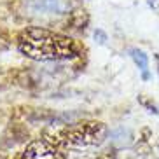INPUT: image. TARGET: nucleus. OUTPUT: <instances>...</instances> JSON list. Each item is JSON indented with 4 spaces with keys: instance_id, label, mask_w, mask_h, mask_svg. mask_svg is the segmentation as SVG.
Segmentation results:
<instances>
[{
    "instance_id": "7ed1b4c3",
    "label": "nucleus",
    "mask_w": 159,
    "mask_h": 159,
    "mask_svg": "<svg viewBox=\"0 0 159 159\" xmlns=\"http://www.w3.org/2000/svg\"><path fill=\"white\" fill-rule=\"evenodd\" d=\"M19 159H66V157L61 152V149L51 145L44 138H39V140L30 142L25 147Z\"/></svg>"
},
{
    "instance_id": "20e7f679",
    "label": "nucleus",
    "mask_w": 159,
    "mask_h": 159,
    "mask_svg": "<svg viewBox=\"0 0 159 159\" xmlns=\"http://www.w3.org/2000/svg\"><path fill=\"white\" fill-rule=\"evenodd\" d=\"M94 159H116V152L114 150H108V152H103V154L96 156Z\"/></svg>"
},
{
    "instance_id": "f257e3e1",
    "label": "nucleus",
    "mask_w": 159,
    "mask_h": 159,
    "mask_svg": "<svg viewBox=\"0 0 159 159\" xmlns=\"http://www.w3.org/2000/svg\"><path fill=\"white\" fill-rule=\"evenodd\" d=\"M18 51L33 61H65L79 56V47L68 35L40 26H30L16 37Z\"/></svg>"
},
{
    "instance_id": "f03ea898",
    "label": "nucleus",
    "mask_w": 159,
    "mask_h": 159,
    "mask_svg": "<svg viewBox=\"0 0 159 159\" xmlns=\"http://www.w3.org/2000/svg\"><path fill=\"white\" fill-rule=\"evenodd\" d=\"M108 128L105 122L88 119L74 124H51L42 133V138L61 150L82 152L89 150L105 142Z\"/></svg>"
}]
</instances>
